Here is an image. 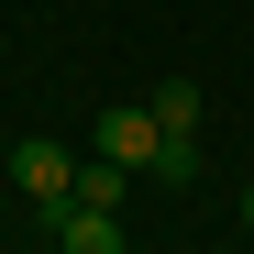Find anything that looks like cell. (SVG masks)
Returning a JSON list of instances; mask_svg holds the SVG:
<instances>
[{"mask_svg":"<svg viewBox=\"0 0 254 254\" xmlns=\"http://www.w3.org/2000/svg\"><path fill=\"white\" fill-rule=\"evenodd\" d=\"M11 188H22L33 210H66V199H77V155L45 144V133H22V144H11Z\"/></svg>","mask_w":254,"mask_h":254,"instance_id":"6da1fadb","label":"cell"},{"mask_svg":"<svg viewBox=\"0 0 254 254\" xmlns=\"http://www.w3.org/2000/svg\"><path fill=\"white\" fill-rule=\"evenodd\" d=\"M122 199H133V166H111V155L77 166V210H122Z\"/></svg>","mask_w":254,"mask_h":254,"instance_id":"277c9868","label":"cell"},{"mask_svg":"<svg viewBox=\"0 0 254 254\" xmlns=\"http://www.w3.org/2000/svg\"><path fill=\"white\" fill-rule=\"evenodd\" d=\"M155 122H166V133H199V122H210L199 77H166V89H155Z\"/></svg>","mask_w":254,"mask_h":254,"instance_id":"5b68a950","label":"cell"},{"mask_svg":"<svg viewBox=\"0 0 254 254\" xmlns=\"http://www.w3.org/2000/svg\"><path fill=\"white\" fill-rule=\"evenodd\" d=\"M155 177H166V188H199V177H210V155H199V133H166V155H155Z\"/></svg>","mask_w":254,"mask_h":254,"instance_id":"8992f818","label":"cell"},{"mask_svg":"<svg viewBox=\"0 0 254 254\" xmlns=\"http://www.w3.org/2000/svg\"><path fill=\"white\" fill-rule=\"evenodd\" d=\"M45 243L56 254H122V210H77L66 199V210H45Z\"/></svg>","mask_w":254,"mask_h":254,"instance_id":"3957f363","label":"cell"},{"mask_svg":"<svg viewBox=\"0 0 254 254\" xmlns=\"http://www.w3.org/2000/svg\"><path fill=\"white\" fill-rule=\"evenodd\" d=\"M243 221H254V188H243Z\"/></svg>","mask_w":254,"mask_h":254,"instance_id":"52a82bcc","label":"cell"},{"mask_svg":"<svg viewBox=\"0 0 254 254\" xmlns=\"http://www.w3.org/2000/svg\"><path fill=\"white\" fill-rule=\"evenodd\" d=\"M100 155H111V166H155V155H166V122H155V100H133V111H100Z\"/></svg>","mask_w":254,"mask_h":254,"instance_id":"7a4b0ae2","label":"cell"}]
</instances>
